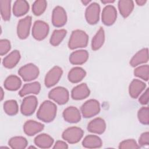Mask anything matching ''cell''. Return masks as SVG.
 Masks as SVG:
<instances>
[{
  "label": "cell",
  "instance_id": "cell-17",
  "mask_svg": "<svg viewBox=\"0 0 149 149\" xmlns=\"http://www.w3.org/2000/svg\"><path fill=\"white\" fill-rule=\"evenodd\" d=\"M44 127V125L35 120H29L25 122L23 126L24 133L28 136H33L41 132Z\"/></svg>",
  "mask_w": 149,
  "mask_h": 149
},
{
  "label": "cell",
  "instance_id": "cell-34",
  "mask_svg": "<svg viewBox=\"0 0 149 149\" xmlns=\"http://www.w3.org/2000/svg\"><path fill=\"white\" fill-rule=\"evenodd\" d=\"M47 2L45 0L36 1L32 5V12L36 16H40L42 14L47 8Z\"/></svg>",
  "mask_w": 149,
  "mask_h": 149
},
{
  "label": "cell",
  "instance_id": "cell-25",
  "mask_svg": "<svg viewBox=\"0 0 149 149\" xmlns=\"http://www.w3.org/2000/svg\"><path fill=\"white\" fill-rule=\"evenodd\" d=\"M54 139L48 134L42 133L34 139L35 144L41 148H48L53 144Z\"/></svg>",
  "mask_w": 149,
  "mask_h": 149
},
{
  "label": "cell",
  "instance_id": "cell-13",
  "mask_svg": "<svg viewBox=\"0 0 149 149\" xmlns=\"http://www.w3.org/2000/svg\"><path fill=\"white\" fill-rule=\"evenodd\" d=\"M117 12L115 8L111 5L106 6L102 12L101 19L102 23L106 26H111L116 21Z\"/></svg>",
  "mask_w": 149,
  "mask_h": 149
},
{
  "label": "cell",
  "instance_id": "cell-19",
  "mask_svg": "<svg viewBox=\"0 0 149 149\" xmlns=\"http://www.w3.org/2000/svg\"><path fill=\"white\" fill-rule=\"evenodd\" d=\"M146 84L138 79H134L130 84L129 92L131 97L133 98H137L141 93L145 89Z\"/></svg>",
  "mask_w": 149,
  "mask_h": 149
},
{
  "label": "cell",
  "instance_id": "cell-4",
  "mask_svg": "<svg viewBox=\"0 0 149 149\" xmlns=\"http://www.w3.org/2000/svg\"><path fill=\"white\" fill-rule=\"evenodd\" d=\"M19 74L25 81H29L36 79L39 75V69L37 66L33 63H28L21 67Z\"/></svg>",
  "mask_w": 149,
  "mask_h": 149
},
{
  "label": "cell",
  "instance_id": "cell-5",
  "mask_svg": "<svg viewBox=\"0 0 149 149\" xmlns=\"http://www.w3.org/2000/svg\"><path fill=\"white\" fill-rule=\"evenodd\" d=\"M48 97L57 104L63 105L68 101L69 94L66 88L62 87H57L49 91Z\"/></svg>",
  "mask_w": 149,
  "mask_h": 149
},
{
  "label": "cell",
  "instance_id": "cell-36",
  "mask_svg": "<svg viewBox=\"0 0 149 149\" xmlns=\"http://www.w3.org/2000/svg\"><path fill=\"white\" fill-rule=\"evenodd\" d=\"M137 117L139 122L146 125L149 123V109L147 107L141 108L137 113Z\"/></svg>",
  "mask_w": 149,
  "mask_h": 149
},
{
  "label": "cell",
  "instance_id": "cell-22",
  "mask_svg": "<svg viewBox=\"0 0 149 149\" xmlns=\"http://www.w3.org/2000/svg\"><path fill=\"white\" fill-rule=\"evenodd\" d=\"M29 10V4L24 0H17L14 2L13 6V15L20 17L26 14Z\"/></svg>",
  "mask_w": 149,
  "mask_h": 149
},
{
  "label": "cell",
  "instance_id": "cell-12",
  "mask_svg": "<svg viewBox=\"0 0 149 149\" xmlns=\"http://www.w3.org/2000/svg\"><path fill=\"white\" fill-rule=\"evenodd\" d=\"M67 22V16L65 9L60 6H56L52 12V23L53 25L57 27L64 26Z\"/></svg>",
  "mask_w": 149,
  "mask_h": 149
},
{
  "label": "cell",
  "instance_id": "cell-24",
  "mask_svg": "<svg viewBox=\"0 0 149 149\" xmlns=\"http://www.w3.org/2000/svg\"><path fill=\"white\" fill-rule=\"evenodd\" d=\"M86 72L81 68L74 67L72 68L68 73V79L73 83H77L83 80L86 76Z\"/></svg>",
  "mask_w": 149,
  "mask_h": 149
},
{
  "label": "cell",
  "instance_id": "cell-41",
  "mask_svg": "<svg viewBox=\"0 0 149 149\" xmlns=\"http://www.w3.org/2000/svg\"><path fill=\"white\" fill-rule=\"evenodd\" d=\"M54 148H63V149H66V148H68V144L64 142V141H57L54 147Z\"/></svg>",
  "mask_w": 149,
  "mask_h": 149
},
{
  "label": "cell",
  "instance_id": "cell-43",
  "mask_svg": "<svg viewBox=\"0 0 149 149\" xmlns=\"http://www.w3.org/2000/svg\"><path fill=\"white\" fill-rule=\"evenodd\" d=\"M114 2H115L114 1H112V0H110V1H107V0L101 1V2L102 3H104V4H107V3H113Z\"/></svg>",
  "mask_w": 149,
  "mask_h": 149
},
{
  "label": "cell",
  "instance_id": "cell-44",
  "mask_svg": "<svg viewBox=\"0 0 149 149\" xmlns=\"http://www.w3.org/2000/svg\"><path fill=\"white\" fill-rule=\"evenodd\" d=\"M91 2V1H81V2L83 3V5H87L88 3H89Z\"/></svg>",
  "mask_w": 149,
  "mask_h": 149
},
{
  "label": "cell",
  "instance_id": "cell-6",
  "mask_svg": "<svg viewBox=\"0 0 149 149\" xmlns=\"http://www.w3.org/2000/svg\"><path fill=\"white\" fill-rule=\"evenodd\" d=\"M84 134L83 130L78 127H70L66 129L62 133V138L70 144L79 142Z\"/></svg>",
  "mask_w": 149,
  "mask_h": 149
},
{
  "label": "cell",
  "instance_id": "cell-8",
  "mask_svg": "<svg viewBox=\"0 0 149 149\" xmlns=\"http://www.w3.org/2000/svg\"><path fill=\"white\" fill-rule=\"evenodd\" d=\"M38 105V100L35 96L30 95L25 97L22 101L20 107L22 113L25 116L32 115L36 111Z\"/></svg>",
  "mask_w": 149,
  "mask_h": 149
},
{
  "label": "cell",
  "instance_id": "cell-3",
  "mask_svg": "<svg viewBox=\"0 0 149 149\" xmlns=\"http://www.w3.org/2000/svg\"><path fill=\"white\" fill-rule=\"evenodd\" d=\"M100 111L99 102L96 100L91 99L86 101L81 107V112L84 118H91L97 115Z\"/></svg>",
  "mask_w": 149,
  "mask_h": 149
},
{
  "label": "cell",
  "instance_id": "cell-33",
  "mask_svg": "<svg viewBox=\"0 0 149 149\" xmlns=\"http://www.w3.org/2000/svg\"><path fill=\"white\" fill-rule=\"evenodd\" d=\"M3 109L6 114L10 116L15 115L18 112L19 107L16 101L8 100L3 104Z\"/></svg>",
  "mask_w": 149,
  "mask_h": 149
},
{
  "label": "cell",
  "instance_id": "cell-14",
  "mask_svg": "<svg viewBox=\"0 0 149 149\" xmlns=\"http://www.w3.org/2000/svg\"><path fill=\"white\" fill-rule=\"evenodd\" d=\"M90 91L86 83L80 84L74 87L71 93L72 98L73 100H80L89 96Z\"/></svg>",
  "mask_w": 149,
  "mask_h": 149
},
{
  "label": "cell",
  "instance_id": "cell-2",
  "mask_svg": "<svg viewBox=\"0 0 149 149\" xmlns=\"http://www.w3.org/2000/svg\"><path fill=\"white\" fill-rule=\"evenodd\" d=\"M88 41V36L83 30H76L72 31L70 37L68 47L71 49L86 47Z\"/></svg>",
  "mask_w": 149,
  "mask_h": 149
},
{
  "label": "cell",
  "instance_id": "cell-32",
  "mask_svg": "<svg viewBox=\"0 0 149 149\" xmlns=\"http://www.w3.org/2000/svg\"><path fill=\"white\" fill-rule=\"evenodd\" d=\"M10 0L0 1V10L1 16L3 20L8 21L10 17Z\"/></svg>",
  "mask_w": 149,
  "mask_h": 149
},
{
  "label": "cell",
  "instance_id": "cell-37",
  "mask_svg": "<svg viewBox=\"0 0 149 149\" xmlns=\"http://www.w3.org/2000/svg\"><path fill=\"white\" fill-rule=\"evenodd\" d=\"M139 146L136 141L133 139H128L122 141L119 146V148L125 149V148H139Z\"/></svg>",
  "mask_w": 149,
  "mask_h": 149
},
{
  "label": "cell",
  "instance_id": "cell-42",
  "mask_svg": "<svg viewBox=\"0 0 149 149\" xmlns=\"http://www.w3.org/2000/svg\"><path fill=\"white\" fill-rule=\"evenodd\" d=\"M136 2L138 5L142 6V5H144L147 2V1L146 0H137V1H136Z\"/></svg>",
  "mask_w": 149,
  "mask_h": 149
},
{
  "label": "cell",
  "instance_id": "cell-15",
  "mask_svg": "<svg viewBox=\"0 0 149 149\" xmlns=\"http://www.w3.org/2000/svg\"><path fill=\"white\" fill-rule=\"evenodd\" d=\"M106 129V123L104 120L101 118H96L90 121L87 126V130L91 133L102 134Z\"/></svg>",
  "mask_w": 149,
  "mask_h": 149
},
{
  "label": "cell",
  "instance_id": "cell-9",
  "mask_svg": "<svg viewBox=\"0 0 149 149\" xmlns=\"http://www.w3.org/2000/svg\"><path fill=\"white\" fill-rule=\"evenodd\" d=\"M100 6L96 2L91 3L87 8L85 17L87 23L90 24H95L99 21Z\"/></svg>",
  "mask_w": 149,
  "mask_h": 149
},
{
  "label": "cell",
  "instance_id": "cell-27",
  "mask_svg": "<svg viewBox=\"0 0 149 149\" xmlns=\"http://www.w3.org/2000/svg\"><path fill=\"white\" fill-rule=\"evenodd\" d=\"M118 8L121 15L126 18L133 11L134 2L131 0H120L118 2Z\"/></svg>",
  "mask_w": 149,
  "mask_h": 149
},
{
  "label": "cell",
  "instance_id": "cell-11",
  "mask_svg": "<svg viewBox=\"0 0 149 149\" xmlns=\"http://www.w3.org/2000/svg\"><path fill=\"white\" fill-rule=\"evenodd\" d=\"M31 24V17L27 16L20 19L17 26V36L20 39H26L29 35Z\"/></svg>",
  "mask_w": 149,
  "mask_h": 149
},
{
  "label": "cell",
  "instance_id": "cell-18",
  "mask_svg": "<svg viewBox=\"0 0 149 149\" xmlns=\"http://www.w3.org/2000/svg\"><path fill=\"white\" fill-rule=\"evenodd\" d=\"M88 58V53L86 50H77L73 52L69 56V61L73 65H82Z\"/></svg>",
  "mask_w": 149,
  "mask_h": 149
},
{
  "label": "cell",
  "instance_id": "cell-23",
  "mask_svg": "<svg viewBox=\"0 0 149 149\" xmlns=\"http://www.w3.org/2000/svg\"><path fill=\"white\" fill-rule=\"evenodd\" d=\"M41 89V85L39 82L35 81L25 84L20 90L19 94L20 97H24L27 94H38Z\"/></svg>",
  "mask_w": 149,
  "mask_h": 149
},
{
  "label": "cell",
  "instance_id": "cell-21",
  "mask_svg": "<svg viewBox=\"0 0 149 149\" xmlns=\"http://www.w3.org/2000/svg\"><path fill=\"white\" fill-rule=\"evenodd\" d=\"M20 59V54L19 51L14 50L8 55L3 59L2 64L4 67L11 69L14 68L19 62Z\"/></svg>",
  "mask_w": 149,
  "mask_h": 149
},
{
  "label": "cell",
  "instance_id": "cell-35",
  "mask_svg": "<svg viewBox=\"0 0 149 149\" xmlns=\"http://www.w3.org/2000/svg\"><path fill=\"white\" fill-rule=\"evenodd\" d=\"M136 76L142 79L145 81H147L149 78V66L148 65H142L136 68L134 71Z\"/></svg>",
  "mask_w": 149,
  "mask_h": 149
},
{
  "label": "cell",
  "instance_id": "cell-26",
  "mask_svg": "<svg viewBox=\"0 0 149 149\" xmlns=\"http://www.w3.org/2000/svg\"><path fill=\"white\" fill-rule=\"evenodd\" d=\"M101 139L95 135H88L84 137L82 141L83 147L88 148H97L102 146Z\"/></svg>",
  "mask_w": 149,
  "mask_h": 149
},
{
  "label": "cell",
  "instance_id": "cell-31",
  "mask_svg": "<svg viewBox=\"0 0 149 149\" xmlns=\"http://www.w3.org/2000/svg\"><path fill=\"white\" fill-rule=\"evenodd\" d=\"M67 31L65 29L55 30L50 38V44L53 46L58 45L66 36Z\"/></svg>",
  "mask_w": 149,
  "mask_h": 149
},
{
  "label": "cell",
  "instance_id": "cell-40",
  "mask_svg": "<svg viewBox=\"0 0 149 149\" xmlns=\"http://www.w3.org/2000/svg\"><path fill=\"white\" fill-rule=\"evenodd\" d=\"M149 97V91L148 88H147L144 93L140 96L139 99L140 103L142 105H146L148 102V98Z\"/></svg>",
  "mask_w": 149,
  "mask_h": 149
},
{
  "label": "cell",
  "instance_id": "cell-30",
  "mask_svg": "<svg viewBox=\"0 0 149 149\" xmlns=\"http://www.w3.org/2000/svg\"><path fill=\"white\" fill-rule=\"evenodd\" d=\"M9 145L13 149H23L25 148L28 144L26 138L21 136H16L11 138L9 142Z\"/></svg>",
  "mask_w": 149,
  "mask_h": 149
},
{
  "label": "cell",
  "instance_id": "cell-28",
  "mask_svg": "<svg viewBox=\"0 0 149 149\" xmlns=\"http://www.w3.org/2000/svg\"><path fill=\"white\" fill-rule=\"evenodd\" d=\"M22 81L20 79L15 75L8 76L4 81L5 88L10 91L17 90L21 86Z\"/></svg>",
  "mask_w": 149,
  "mask_h": 149
},
{
  "label": "cell",
  "instance_id": "cell-10",
  "mask_svg": "<svg viewBox=\"0 0 149 149\" xmlns=\"http://www.w3.org/2000/svg\"><path fill=\"white\" fill-rule=\"evenodd\" d=\"M63 73L62 69L59 66L53 67L45 77V85L47 87H51L55 85L60 80Z\"/></svg>",
  "mask_w": 149,
  "mask_h": 149
},
{
  "label": "cell",
  "instance_id": "cell-7",
  "mask_svg": "<svg viewBox=\"0 0 149 149\" xmlns=\"http://www.w3.org/2000/svg\"><path fill=\"white\" fill-rule=\"evenodd\" d=\"M48 24L41 20H37L34 22L32 29V36L37 40H44L49 33Z\"/></svg>",
  "mask_w": 149,
  "mask_h": 149
},
{
  "label": "cell",
  "instance_id": "cell-20",
  "mask_svg": "<svg viewBox=\"0 0 149 149\" xmlns=\"http://www.w3.org/2000/svg\"><path fill=\"white\" fill-rule=\"evenodd\" d=\"M148 61V48H143L138 51L131 59L130 64L132 66L135 67L140 64L147 62Z\"/></svg>",
  "mask_w": 149,
  "mask_h": 149
},
{
  "label": "cell",
  "instance_id": "cell-29",
  "mask_svg": "<svg viewBox=\"0 0 149 149\" xmlns=\"http://www.w3.org/2000/svg\"><path fill=\"white\" fill-rule=\"evenodd\" d=\"M105 41V33L102 27H100L91 41V48L94 51L99 49Z\"/></svg>",
  "mask_w": 149,
  "mask_h": 149
},
{
  "label": "cell",
  "instance_id": "cell-16",
  "mask_svg": "<svg viewBox=\"0 0 149 149\" xmlns=\"http://www.w3.org/2000/svg\"><path fill=\"white\" fill-rule=\"evenodd\" d=\"M63 117L69 123H77L81 119L79 110L74 107H69L63 112Z\"/></svg>",
  "mask_w": 149,
  "mask_h": 149
},
{
  "label": "cell",
  "instance_id": "cell-45",
  "mask_svg": "<svg viewBox=\"0 0 149 149\" xmlns=\"http://www.w3.org/2000/svg\"><path fill=\"white\" fill-rule=\"evenodd\" d=\"M1 100L2 101L3 100V91L2 90V88H1Z\"/></svg>",
  "mask_w": 149,
  "mask_h": 149
},
{
  "label": "cell",
  "instance_id": "cell-1",
  "mask_svg": "<svg viewBox=\"0 0 149 149\" xmlns=\"http://www.w3.org/2000/svg\"><path fill=\"white\" fill-rule=\"evenodd\" d=\"M56 111V106L54 102L48 100L45 101L40 105L37 112V117L44 122H51L55 119Z\"/></svg>",
  "mask_w": 149,
  "mask_h": 149
},
{
  "label": "cell",
  "instance_id": "cell-39",
  "mask_svg": "<svg viewBox=\"0 0 149 149\" xmlns=\"http://www.w3.org/2000/svg\"><path fill=\"white\" fill-rule=\"evenodd\" d=\"M139 144L140 146H148L149 144V133L148 132L141 134L139 139Z\"/></svg>",
  "mask_w": 149,
  "mask_h": 149
},
{
  "label": "cell",
  "instance_id": "cell-38",
  "mask_svg": "<svg viewBox=\"0 0 149 149\" xmlns=\"http://www.w3.org/2000/svg\"><path fill=\"white\" fill-rule=\"evenodd\" d=\"M11 48L10 42L6 39H2L0 41V54L1 56L8 53Z\"/></svg>",
  "mask_w": 149,
  "mask_h": 149
}]
</instances>
